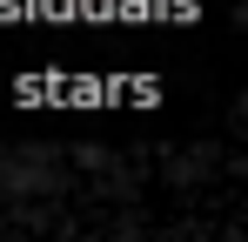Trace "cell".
Segmentation results:
<instances>
[]
</instances>
